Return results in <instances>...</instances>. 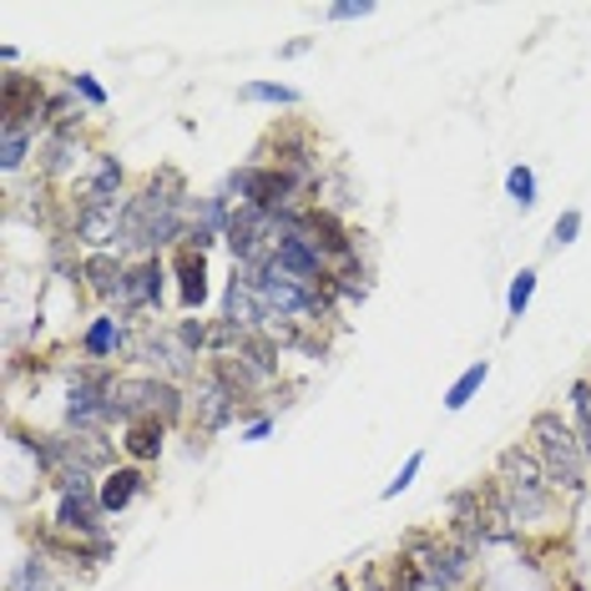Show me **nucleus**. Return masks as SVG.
<instances>
[{"mask_svg":"<svg viewBox=\"0 0 591 591\" xmlns=\"http://www.w3.org/2000/svg\"><path fill=\"white\" fill-rule=\"evenodd\" d=\"M122 374L112 365H76L72 384H66V404H61V420H66V435H107V414H112V394H117Z\"/></svg>","mask_w":591,"mask_h":591,"instance_id":"f257e3e1","label":"nucleus"},{"mask_svg":"<svg viewBox=\"0 0 591 591\" xmlns=\"http://www.w3.org/2000/svg\"><path fill=\"white\" fill-rule=\"evenodd\" d=\"M531 435H536V461H541L546 481L567 485V490H581V481H587V450H581L577 430H571L556 410H541L531 420Z\"/></svg>","mask_w":591,"mask_h":591,"instance_id":"f03ea898","label":"nucleus"},{"mask_svg":"<svg viewBox=\"0 0 591 591\" xmlns=\"http://www.w3.org/2000/svg\"><path fill=\"white\" fill-rule=\"evenodd\" d=\"M496 506L506 520H546V510H551V481L520 450L506 455V485H500Z\"/></svg>","mask_w":591,"mask_h":591,"instance_id":"7ed1b4c3","label":"nucleus"},{"mask_svg":"<svg viewBox=\"0 0 591 591\" xmlns=\"http://www.w3.org/2000/svg\"><path fill=\"white\" fill-rule=\"evenodd\" d=\"M76 349H82L86 365H112V369H117V359H131V349H137L131 319H127V314L102 308V314H92V319H86V329L76 334Z\"/></svg>","mask_w":591,"mask_h":591,"instance_id":"20e7f679","label":"nucleus"},{"mask_svg":"<svg viewBox=\"0 0 591 591\" xmlns=\"http://www.w3.org/2000/svg\"><path fill=\"white\" fill-rule=\"evenodd\" d=\"M167 258H137L127 263V278H122V294H117V314L137 319V314H157L167 304Z\"/></svg>","mask_w":591,"mask_h":591,"instance_id":"39448f33","label":"nucleus"},{"mask_svg":"<svg viewBox=\"0 0 591 591\" xmlns=\"http://www.w3.org/2000/svg\"><path fill=\"white\" fill-rule=\"evenodd\" d=\"M273 258H278V268H284L294 284H308V288H324V278H329V268H334L308 233L273 238Z\"/></svg>","mask_w":591,"mask_h":591,"instance_id":"423d86ee","label":"nucleus"},{"mask_svg":"<svg viewBox=\"0 0 591 591\" xmlns=\"http://www.w3.org/2000/svg\"><path fill=\"white\" fill-rule=\"evenodd\" d=\"M273 218L263 213V208H233V223H228V253H233V263H258L263 253H273Z\"/></svg>","mask_w":591,"mask_h":591,"instance_id":"0eeeda50","label":"nucleus"},{"mask_svg":"<svg viewBox=\"0 0 591 591\" xmlns=\"http://www.w3.org/2000/svg\"><path fill=\"white\" fill-rule=\"evenodd\" d=\"M228 223H233V202L223 192H208V198L188 202V249L213 253L218 243H228Z\"/></svg>","mask_w":591,"mask_h":591,"instance_id":"6e6552de","label":"nucleus"},{"mask_svg":"<svg viewBox=\"0 0 591 591\" xmlns=\"http://www.w3.org/2000/svg\"><path fill=\"white\" fill-rule=\"evenodd\" d=\"M243 400H238L233 390H223L218 379H208L202 374V384H198V394H192V420H198V430L202 435H223L233 420H243Z\"/></svg>","mask_w":591,"mask_h":591,"instance_id":"1a4fd4ad","label":"nucleus"},{"mask_svg":"<svg viewBox=\"0 0 591 591\" xmlns=\"http://www.w3.org/2000/svg\"><path fill=\"white\" fill-rule=\"evenodd\" d=\"M167 268H172V278H178L182 314H202V308H208V298H213V284H208V253H198V249H188V243H182V249L167 258Z\"/></svg>","mask_w":591,"mask_h":591,"instance_id":"9d476101","label":"nucleus"},{"mask_svg":"<svg viewBox=\"0 0 591 591\" xmlns=\"http://www.w3.org/2000/svg\"><path fill=\"white\" fill-rule=\"evenodd\" d=\"M420 567H425L430 591H461L465 577H471V567H475V546L471 541H445V546L435 541Z\"/></svg>","mask_w":591,"mask_h":591,"instance_id":"9b49d317","label":"nucleus"},{"mask_svg":"<svg viewBox=\"0 0 591 591\" xmlns=\"http://www.w3.org/2000/svg\"><path fill=\"white\" fill-rule=\"evenodd\" d=\"M308 238L319 243V253L329 263L359 258V243H355V233H349V223H344L334 208H324V202H308Z\"/></svg>","mask_w":591,"mask_h":591,"instance_id":"f8f14e48","label":"nucleus"},{"mask_svg":"<svg viewBox=\"0 0 591 591\" xmlns=\"http://www.w3.org/2000/svg\"><path fill=\"white\" fill-rule=\"evenodd\" d=\"M46 96H51V86L41 82V76L11 72L6 82H0V107H6V117H0V122H25V127H36L41 107H46Z\"/></svg>","mask_w":591,"mask_h":591,"instance_id":"ddd939ff","label":"nucleus"},{"mask_svg":"<svg viewBox=\"0 0 591 591\" xmlns=\"http://www.w3.org/2000/svg\"><path fill=\"white\" fill-rule=\"evenodd\" d=\"M127 167L117 162L112 152H96L92 172L82 178V198L76 202H107V208H117V202H127Z\"/></svg>","mask_w":591,"mask_h":591,"instance_id":"4468645a","label":"nucleus"},{"mask_svg":"<svg viewBox=\"0 0 591 591\" xmlns=\"http://www.w3.org/2000/svg\"><path fill=\"white\" fill-rule=\"evenodd\" d=\"M143 496H147L143 465H112V471L102 475V510H107V516H122V510L137 506Z\"/></svg>","mask_w":591,"mask_h":591,"instance_id":"2eb2a0df","label":"nucleus"},{"mask_svg":"<svg viewBox=\"0 0 591 591\" xmlns=\"http://www.w3.org/2000/svg\"><path fill=\"white\" fill-rule=\"evenodd\" d=\"M82 278H86V288H92L102 304H117V294H122V278H127V258L122 253H86L82 258Z\"/></svg>","mask_w":591,"mask_h":591,"instance_id":"dca6fc26","label":"nucleus"},{"mask_svg":"<svg viewBox=\"0 0 591 591\" xmlns=\"http://www.w3.org/2000/svg\"><path fill=\"white\" fill-rule=\"evenodd\" d=\"M122 450H127V465H157L162 461V450H167V425L162 420H137L131 430H122V440H117Z\"/></svg>","mask_w":591,"mask_h":591,"instance_id":"f3484780","label":"nucleus"},{"mask_svg":"<svg viewBox=\"0 0 591 591\" xmlns=\"http://www.w3.org/2000/svg\"><path fill=\"white\" fill-rule=\"evenodd\" d=\"M36 152H41L36 127H25V122H0V167H6V178H15Z\"/></svg>","mask_w":591,"mask_h":591,"instance_id":"a211bd4d","label":"nucleus"},{"mask_svg":"<svg viewBox=\"0 0 591 591\" xmlns=\"http://www.w3.org/2000/svg\"><path fill=\"white\" fill-rule=\"evenodd\" d=\"M324 288H329L339 304H365L369 288H374V273H369L365 258H344V263H334V268H329Z\"/></svg>","mask_w":591,"mask_h":591,"instance_id":"6ab92c4d","label":"nucleus"},{"mask_svg":"<svg viewBox=\"0 0 591 591\" xmlns=\"http://www.w3.org/2000/svg\"><path fill=\"white\" fill-rule=\"evenodd\" d=\"M82 157V131H46L41 137V172L46 178H66Z\"/></svg>","mask_w":591,"mask_h":591,"instance_id":"aec40b11","label":"nucleus"},{"mask_svg":"<svg viewBox=\"0 0 591 591\" xmlns=\"http://www.w3.org/2000/svg\"><path fill=\"white\" fill-rule=\"evenodd\" d=\"M6 591H66V581L51 571V556L46 551H31L21 567L6 577Z\"/></svg>","mask_w":591,"mask_h":591,"instance_id":"412c9836","label":"nucleus"},{"mask_svg":"<svg viewBox=\"0 0 591 591\" xmlns=\"http://www.w3.org/2000/svg\"><path fill=\"white\" fill-rule=\"evenodd\" d=\"M238 102H243V107H298V102H304V92H298V86H288V82H243L238 86Z\"/></svg>","mask_w":591,"mask_h":591,"instance_id":"4be33fe9","label":"nucleus"},{"mask_svg":"<svg viewBox=\"0 0 591 591\" xmlns=\"http://www.w3.org/2000/svg\"><path fill=\"white\" fill-rule=\"evenodd\" d=\"M485 379H490V359H475V365H465L461 374H455V384L445 390V410H450V414H461L465 404H471L475 394L485 390Z\"/></svg>","mask_w":591,"mask_h":591,"instance_id":"5701e85b","label":"nucleus"},{"mask_svg":"<svg viewBox=\"0 0 591 591\" xmlns=\"http://www.w3.org/2000/svg\"><path fill=\"white\" fill-rule=\"evenodd\" d=\"M172 339H178V349H182L188 359L213 355V319H202V314H188V319H178Z\"/></svg>","mask_w":591,"mask_h":591,"instance_id":"b1692460","label":"nucleus"},{"mask_svg":"<svg viewBox=\"0 0 591 591\" xmlns=\"http://www.w3.org/2000/svg\"><path fill=\"white\" fill-rule=\"evenodd\" d=\"M506 198L516 202L520 213H531L536 202H541V182H536V167H526V162L506 167Z\"/></svg>","mask_w":591,"mask_h":591,"instance_id":"393cba45","label":"nucleus"},{"mask_svg":"<svg viewBox=\"0 0 591 591\" xmlns=\"http://www.w3.org/2000/svg\"><path fill=\"white\" fill-rule=\"evenodd\" d=\"M571 430H577L581 450H587V461H591V379L571 384Z\"/></svg>","mask_w":591,"mask_h":591,"instance_id":"a878e982","label":"nucleus"},{"mask_svg":"<svg viewBox=\"0 0 591 591\" xmlns=\"http://www.w3.org/2000/svg\"><path fill=\"white\" fill-rule=\"evenodd\" d=\"M536 278H541L536 268H520L516 278H510V288H506V319L510 324L526 319V308H531V298H536Z\"/></svg>","mask_w":591,"mask_h":591,"instance_id":"bb28decb","label":"nucleus"},{"mask_svg":"<svg viewBox=\"0 0 591 591\" xmlns=\"http://www.w3.org/2000/svg\"><path fill=\"white\" fill-rule=\"evenodd\" d=\"M66 92H72L86 112H107V102H112V92L96 82L92 72H72V76H66Z\"/></svg>","mask_w":591,"mask_h":591,"instance_id":"cd10ccee","label":"nucleus"},{"mask_svg":"<svg viewBox=\"0 0 591 591\" xmlns=\"http://www.w3.org/2000/svg\"><path fill=\"white\" fill-rule=\"evenodd\" d=\"M420 471H425V450H410V455H404V465H400V471H394L390 481H384V490H379V500H400L404 490H410V485L420 481Z\"/></svg>","mask_w":591,"mask_h":591,"instance_id":"c85d7f7f","label":"nucleus"},{"mask_svg":"<svg viewBox=\"0 0 591 591\" xmlns=\"http://www.w3.org/2000/svg\"><path fill=\"white\" fill-rule=\"evenodd\" d=\"M581 223H587V218H581V208H567V213L551 223V238H546V249H551V253L571 249V243L581 238Z\"/></svg>","mask_w":591,"mask_h":591,"instance_id":"c756f323","label":"nucleus"},{"mask_svg":"<svg viewBox=\"0 0 591 591\" xmlns=\"http://www.w3.org/2000/svg\"><path fill=\"white\" fill-rule=\"evenodd\" d=\"M374 11H379L374 0H334L329 11H324V21H329V25H344V21H369Z\"/></svg>","mask_w":591,"mask_h":591,"instance_id":"7c9ffc66","label":"nucleus"},{"mask_svg":"<svg viewBox=\"0 0 591 591\" xmlns=\"http://www.w3.org/2000/svg\"><path fill=\"white\" fill-rule=\"evenodd\" d=\"M273 430H278V414H249V420L238 425V440H243V445H258V440H268Z\"/></svg>","mask_w":591,"mask_h":591,"instance_id":"2f4dec72","label":"nucleus"},{"mask_svg":"<svg viewBox=\"0 0 591 591\" xmlns=\"http://www.w3.org/2000/svg\"><path fill=\"white\" fill-rule=\"evenodd\" d=\"M304 51H314V36H298V41H288V46H278V56L294 61V56H304Z\"/></svg>","mask_w":591,"mask_h":591,"instance_id":"473e14b6","label":"nucleus"},{"mask_svg":"<svg viewBox=\"0 0 591 591\" xmlns=\"http://www.w3.org/2000/svg\"><path fill=\"white\" fill-rule=\"evenodd\" d=\"M0 61H6V66H15V61H21V46H11V41H6V46H0Z\"/></svg>","mask_w":591,"mask_h":591,"instance_id":"72a5a7b5","label":"nucleus"}]
</instances>
